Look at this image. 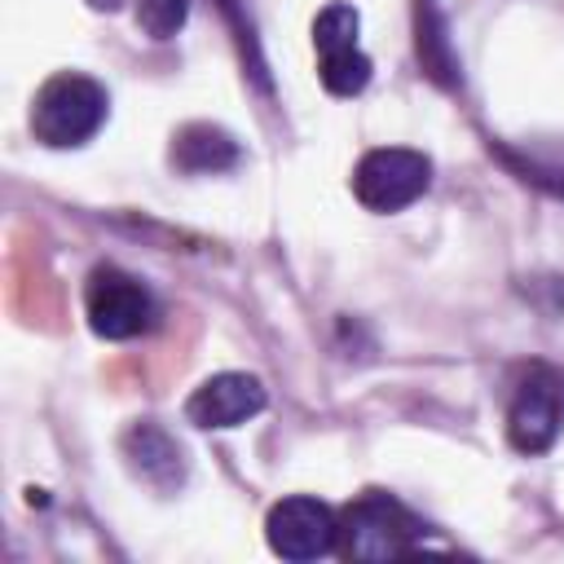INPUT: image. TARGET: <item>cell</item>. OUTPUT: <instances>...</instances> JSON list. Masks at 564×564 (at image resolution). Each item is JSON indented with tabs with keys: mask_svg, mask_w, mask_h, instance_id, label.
I'll return each mask as SVG.
<instances>
[{
	"mask_svg": "<svg viewBox=\"0 0 564 564\" xmlns=\"http://www.w3.org/2000/svg\"><path fill=\"white\" fill-rule=\"evenodd\" d=\"M106 110H110L106 88L88 75L66 70V75H53L35 93L31 132H35V141H44L53 150H70V145H84L88 137H97V128L106 123Z\"/></svg>",
	"mask_w": 564,
	"mask_h": 564,
	"instance_id": "1",
	"label": "cell"
},
{
	"mask_svg": "<svg viewBox=\"0 0 564 564\" xmlns=\"http://www.w3.org/2000/svg\"><path fill=\"white\" fill-rule=\"evenodd\" d=\"M432 185V163L419 150L405 145H379L366 150L352 167V194L366 212H401Z\"/></svg>",
	"mask_w": 564,
	"mask_h": 564,
	"instance_id": "3",
	"label": "cell"
},
{
	"mask_svg": "<svg viewBox=\"0 0 564 564\" xmlns=\"http://www.w3.org/2000/svg\"><path fill=\"white\" fill-rule=\"evenodd\" d=\"M123 449H128V458H132V467L145 476V480H154V485H176L181 480V445L163 432V427H154V423H137L132 432H128V441H123Z\"/></svg>",
	"mask_w": 564,
	"mask_h": 564,
	"instance_id": "9",
	"label": "cell"
},
{
	"mask_svg": "<svg viewBox=\"0 0 564 564\" xmlns=\"http://www.w3.org/2000/svg\"><path fill=\"white\" fill-rule=\"evenodd\" d=\"M260 410H264V383L242 370L203 379L194 388V397L185 401V419L194 427H238V423L256 419Z\"/></svg>",
	"mask_w": 564,
	"mask_h": 564,
	"instance_id": "8",
	"label": "cell"
},
{
	"mask_svg": "<svg viewBox=\"0 0 564 564\" xmlns=\"http://www.w3.org/2000/svg\"><path fill=\"white\" fill-rule=\"evenodd\" d=\"M423 542V524L388 494H361L339 520V551L348 560H397Z\"/></svg>",
	"mask_w": 564,
	"mask_h": 564,
	"instance_id": "2",
	"label": "cell"
},
{
	"mask_svg": "<svg viewBox=\"0 0 564 564\" xmlns=\"http://www.w3.org/2000/svg\"><path fill=\"white\" fill-rule=\"evenodd\" d=\"M84 308H88V326L101 339H137L159 322L154 295L132 273H123L115 264L93 269L88 291H84Z\"/></svg>",
	"mask_w": 564,
	"mask_h": 564,
	"instance_id": "4",
	"label": "cell"
},
{
	"mask_svg": "<svg viewBox=\"0 0 564 564\" xmlns=\"http://www.w3.org/2000/svg\"><path fill=\"white\" fill-rule=\"evenodd\" d=\"M264 538H269L273 555H282V560H317L339 542V520L326 502L295 494V498H282L269 507Z\"/></svg>",
	"mask_w": 564,
	"mask_h": 564,
	"instance_id": "7",
	"label": "cell"
},
{
	"mask_svg": "<svg viewBox=\"0 0 564 564\" xmlns=\"http://www.w3.org/2000/svg\"><path fill=\"white\" fill-rule=\"evenodd\" d=\"M357 31H361V18H357V9L344 4V0L326 4V9L313 18V48H317V57H322L317 75H322L326 93H335V97H352V93H361V88L370 84V70H375V66H370V57L361 53Z\"/></svg>",
	"mask_w": 564,
	"mask_h": 564,
	"instance_id": "5",
	"label": "cell"
},
{
	"mask_svg": "<svg viewBox=\"0 0 564 564\" xmlns=\"http://www.w3.org/2000/svg\"><path fill=\"white\" fill-rule=\"evenodd\" d=\"M414 31H419V62H423V70L436 79V84H445V88H458V57H454V48H449V35H445V22H441V13H436V0H419L414 4Z\"/></svg>",
	"mask_w": 564,
	"mask_h": 564,
	"instance_id": "11",
	"label": "cell"
},
{
	"mask_svg": "<svg viewBox=\"0 0 564 564\" xmlns=\"http://www.w3.org/2000/svg\"><path fill=\"white\" fill-rule=\"evenodd\" d=\"M172 163L185 172H225L238 163V145L229 132L212 123H189L172 145Z\"/></svg>",
	"mask_w": 564,
	"mask_h": 564,
	"instance_id": "10",
	"label": "cell"
},
{
	"mask_svg": "<svg viewBox=\"0 0 564 564\" xmlns=\"http://www.w3.org/2000/svg\"><path fill=\"white\" fill-rule=\"evenodd\" d=\"M564 427V375H555L551 366H533L507 410V436L520 454H542L555 445Z\"/></svg>",
	"mask_w": 564,
	"mask_h": 564,
	"instance_id": "6",
	"label": "cell"
},
{
	"mask_svg": "<svg viewBox=\"0 0 564 564\" xmlns=\"http://www.w3.org/2000/svg\"><path fill=\"white\" fill-rule=\"evenodd\" d=\"M189 0H137V26L150 40H172L185 26Z\"/></svg>",
	"mask_w": 564,
	"mask_h": 564,
	"instance_id": "12",
	"label": "cell"
}]
</instances>
